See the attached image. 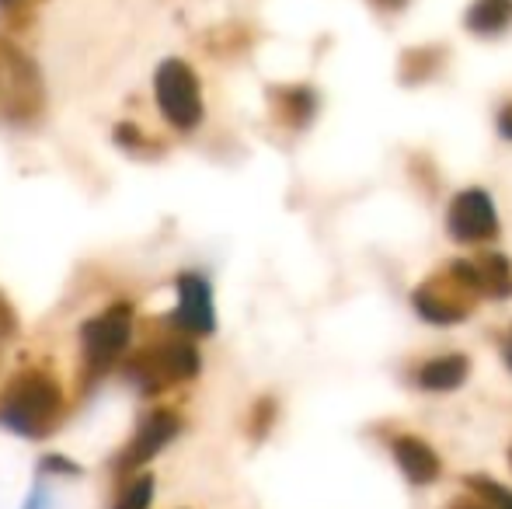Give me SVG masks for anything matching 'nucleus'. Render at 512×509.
Instances as JSON below:
<instances>
[{
  "mask_svg": "<svg viewBox=\"0 0 512 509\" xmlns=\"http://www.w3.org/2000/svg\"><path fill=\"white\" fill-rule=\"evenodd\" d=\"M67 415V391L46 367H21L0 387V429L21 440H49Z\"/></svg>",
  "mask_w": 512,
  "mask_h": 509,
  "instance_id": "nucleus-1",
  "label": "nucleus"
},
{
  "mask_svg": "<svg viewBox=\"0 0 512 509\" xmlns=\"http://www.w3.org/2000/svg\"><path fill=\"white\" fill-rule=\"evenodd\" d=\"M203 370V356L192 335H182L175 328L161 335H150L143 346L129 349L119 363L122 381L133 387L140 398H161L171 387L192 381Z\"/></svg>",
  "mask_w": 512,
  "mask_h": 509,
  "instance_id": "nucleus-2",
  "label": "nucleus"
},
{
  "mask_svg": "<svg viewBox=\"0 0 512 509\" xmlns=\"http://www.w3.org/2000/svg\"><path fill=\"white\" fill-rule=\"evenodd\" d=\"M136 335V307L129 300H112L98 314H91L77 328V346H81V391L105 381L133 349Z\"/></svg>",
  "mask_w": 512,
  "mask_h": 509,
  "instance_id": "nucleus-3",
  "label": "nucleus"
},
{
  "mask_svg": "<svg viewBox=\"0 0 512 509\" xmlns=\"http://www.w3.org/2000/svg\"><path fill=\"white\" fill-rule=\"evenodd\" d=\"M46 116V81L42 70L11 35H0V119L32 126Z\"/></svg>",
  "mask_w": 512,
  "mask_h": 509,
  "instance_id": "nucleus-4",
  "label": "nucleus"
},
{
  "mask_svg": "<svg viewBox=\"0 0 512 509\" xmlns=\"http://www.w3.org/2000/svg\"><path fill=\"white\" fill-rule=\"evenodd\" d=\"M154 105L161 119L175 133H192L203 126L206 102H203V81L196 67L182 56H168L154 70Z\"/></svg>",
  "mask_w": 512,
  "mask_h": 509,
  "instance_id": "nucleus-5",
  "label": "nucleus"
},
{
  "mask_svg": "<svg viewBox=\"0 0 512 509\" xmlns=\"http://www.w3.org/2000/svg\"><path fill=\"white\" fill-rule=\"evenodd\" d=\"M182 415L175 412V408H150L147 415H143L140 422H136L133 436L126 440V447L119 450V454L112 457V475L115 482H126V478H133L136 471H147V464L154 461L157 454H161L168 443L178 440V433H182Z\"/></svg>",
  "mask_w": 512,
  "mask_h": 509,
  "instance_id": "nucleus-6",
  "label": "nucleus"
},
{
  "mask_svg": "<svg viewBox=\"0 0 512 509\" xmlns=\"http://www.w3.org/2000/svg\"><path fill=\"white\" fill-rule=\"evenodd\" d=\"M175 297H178V304H175V311L168 314L164 325L182 335H192V339H206V335L216 332L213 286H209L206 276H199V272H178Z\"/></svg>",
  "mask_w": 512,
  "mask_h": 509,
  "instance_id": "nucleus-7",
  "label": "nucleus"
},
{
  "mask_svg": "<svg viewBox=\"0 0 512 509\" xmlns=\"http://www.w3.org/2000/svg\"><path fill=\"white\" fill-rule=\"evenodd\" d=\"M464 28L478 39H499L512 28V0H471Z\"/></svg>",
  "mask_w": 512,
  "mask_h": 509,
  "instance_id": "nucleus-8",
  "label": "nucleus"
},
{
  "mask_svg": "<svg viewBox=\"0 0 512 509\" xmlns=\"http://www.w3.org/2000/svg\"><path fill=\"white\" fill-rule=\"evenodd\" d=\"M450 227L457 238H485L495 227V213H492V206H488V199L481 196V192L460 196L457 206H453Z\"/></svg>",
  "mask_w": 512,
  "mask_h": 509,
  "instance_id": "nucleus-9",
  "label": "nucleus"
},
{
  "mask_svg": "<svg viewBox=\"0 0 512 509\" xmlns=\"http://www.w3.org/2000/svg\"><path fill=\"white\" fill-rule=\"evenodd\" d=\"M269 102H272V109H276V116L290 126H307L317 109V95H314V88H307V84H283V88H272Z\"/></svg>",
  "mask_w": 512,
  "mask_h": 509,
  "instance_id": "nucleus-10",
  "label": "nucleus"
},
{
  "mask_svg": "<svg viewBox=\"0 0 512 509\" xmlns=\"http://www.w3.org/2000/svg\"><path fill=\"white\" fill-rule=\"evenodd\" d=\"M112 140L119 143L126 154H136V157H157L164 150V143L157 140V136H150L143 126L129 123V119H122V123H115L112 129Z\"/></svg>",
  "mask_w": 512,
  "mask_h": 509,
  "instance_id": "nucleus-11",
  "label": "nucleus"
},
{
  "mask_svg": "<svg viewBox=\"0 0 512 509\" xmlns=\"http://www.w3.org/2000/svg\"><path fill=\"white\" fill-rule=\"evenodd\" d=\"M398 461L408 471L411 482H429L439 471V461L418 440H398Z\"/></svg>",
  "mask_w": 512,
  "mask_h": 509,
  "instance_id": "nucleus-12",
  "label": "nucleus"
},
{
  "mask_svg": "<svg viewBox=\"0 0 512 509\" xmlns=\"http://www.w3.org/2000/svg\"><path fill=\"white\" fill-rule=\"evenodd\" d=\"M248 42H251L248 25H237V21H230V25H216V28H209V32L203 35V46L213 56L237 53V49H244Z\"/></svg>",
  "mask_w": 512,
  "mask_h": 509,
  "instance_id": "nucleus-13",
  "label": "nucleus"
},
{
  "mask_svg": "<svg viewBox=\"0 0 512 509\" xmlns=\"http://www.w3.org/2000/svg\"><path fill=\"white\" fill-rule=\"evenodd\" d=\"M464 374H467V363L457 360V356H450V360L429 363L418 381H422L425 387H436V391H446V387H457L460 381H464Z\"/></svg>",
  "mask_w": 512,
  "mask_h": 509,
  "instance_id": "nucleus-14",
  "label": "nucleus"
},
{
  "mask_svg": "<svg viewBox=\"0 0 512 509\" xmlns=\"http://www.w3.org/2000/svg\"><path fill=\"white\" fill-rule=\"evenodd\" d=\"M35 21L32 0H0V28L4 32H25Z\"/></svg>",
  "mask_w": 512,
  "mask_h": 509,
  "instance_id": "nucleus-15",
  "label": "nucleus"
},
{
  "mask_svg": "<svg viewBox=\"0 0 512 509\" xmlns=\"http://www.w3.org/2000/svg\"><path fill=\"white\" fill-rule=\"evenodd\" d=\"M39 475H53V478H81L84 468L81 464H74L70 457L63 454H46L39 461Z\"/></svg>",
  "mask_w": 512,
  "mask_h": 509,
  "instance_id": "nucleus-16",
  "label": "nucleus"
},
{
  "mask_svg": "<svg viewBox=\"0 0 512 509\" xmlns=\"http://www.w3.org/2000/svg\"><path fill=\"white\" fill-rule=\"evenodd\" d=\"M21 332V318H18V307L11 304L4 290H0V342H11L18 339Z\"/></svg>",
  "mask_w": 512,
  "mask_h": 509,
  "instance_id": "nucleus-17",
  "label": "nucleus"
},
{
  "mask_svg": "<svg viewBox=\"0 0 512 509\" xmlns=\"http://www.w3.org/2000/svg\"><path fill=\"white\" fill-rule=\"evenodd\" d=\"M46 506H49L46 489H42V485H35V489L28 492V499H25V509H46Z\"/></svg>",
  "mask_w": 512,
  "mask_h": 509,
  "instance_id": "nucleus-18",
  "label": "nucleus"
},
{
  "mask_svg": "<svg viewBox=\"0 0 512 509\" xmlns=\"http://www.w3.org/2000/svg\"><path fill=\"white\" fill-rule=\"evenodd\" d=\"M370 4H377L380 11H405L408 0H370Z\"/></svg>",
  "mask_w": 512,
  "mask_h": 509,
  "instance_id": "nucleus-19",
  "label": "nucleus"
},
{
  "mask_svg": "<svg viewBox=\"0 0 512 509\" xmlns=\"http://www.w3.org/2000/svg\"><path fill=\"white\" fill-rule=\"evenodd\" d=\"M488 496L499 503V509H512V496H509V492H502V489H495V485H492V489H488Z\"/></svg>",
  "mask_w": 512,
  "mask_h": 509,
  "instance_id": "nucleus-20",
  "label": "nucleus"
},
{
  "mask_svg": "<svg viewBox=\"0 0 512 509\" xmlns=\"http://www.w3.org/2000/svg\"><path fill=\"white\" fill-rule=\"evenodd\" d=\"M499 129H502V136H509V140H512V105H509V109H502V116H499Z\"/></svg>",
  "mask_w": 512,
  "mask_h": 509,
  "instance_id": "nucleus-21",
  "label": "nucleus"
}]
</instances>
